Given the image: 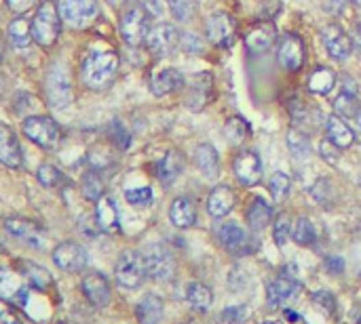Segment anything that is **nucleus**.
<instances>
[{
	"label": "nucleus",
	"mask_w": 361,
	"mask_h": 324,
	"mask_svg": "<svg viewBox=\"0 0 361 324\" xmlns=\"http://www.w3.org/2000/svg\"><path fill=\"white\" fill-rule=\"evenodd\" d=\"M272 238L275 242L283 247L288 242V238H292V221L288 215H279L275 221V229H272Z\"/></svg>",
	"instance_id": "a18cd8bd"
},
{
	"label": "nucleus",
	"mask_w": 361,
	"mask_h": 324,
	"mask_svg": "<svg viewBox=\"0 0 361 324\" xmlns=\"http://www.w3.org/2000/svg\"><path fill=\"white\" fill-rule=\"evenodd\" d=\"M321 42L327 55L331 59H336V62H345V59L353 53V38L338 23H327L321 27Z\"/></svg>",
	"instance_id": "9b49d317"
},
{
	"label": "nucleus",
	"mask_w": 361,
	"mask_h": 324,
	"mask_svg": "<svg viewBox=\"0 0 361 324\" xmlns=\"http://www.w3.org/2000/svg\"><path fill=\"white\" fill-rule=\"evenodd\" d=\"M60 11L58 5L43 3L32 19V34L40 47H53L60 38Z\"/></svg>",
	"instance_id": "20e7f679"
},
{
	"label": "nucleus",
	"mask_w": 361,
	"mask_h": 324,
	"mask_svg": "<svg viewBox=\"0 0 361 324\" xmlns=\"http://www.w3.org/2000/svg\"><path fill=\"white\" fill-rule=\"evenodd\" d=\"M325 268H327V272H331V274H342V272H345V261H342L340 257H329V259L325 261Z\"/></svg>",
	"instance_id": "5fc2aeb1"
},
{
	"label": "nucleus",
	"mask_w": 361,
	"mask_h": 324,
	"mask_svg": "<svg viewBox=\"0 0 361 324\" xmlns=\"http://www.w3.org/2000/svg\"><path fill=\"white\" fill-rule=\"evenodd\" d=\"M336 84V74L329 68H317L309 78V91L315 95H327Z\"/></svg>",
	"instance_id": "f704fd0d"
},
{
	"label": "nucleus",
	"mask_w": 361,
	"mask_h": 324,
	"mask_svg": "<svg viewBox=\"0 0 361 324\" xmlns=\"http://www.w3.org/2000/svg\"><path fill=\"white\" fill-rule=\"evenodd\" d=\"M95 221H97V227L106 234H115L119 232L121 223H119V211H117V204L113 198L108 196H102L97 200V206H95Z\"/></svg>",
	"instance_id": "393cba45"
},
{
	"label": "nucleus",
	"mask_w": 361,
	"mask_h": 324,
	"mask_svg": "<svg viewBox=\"0 0 361 324\" xmlns=\"http://www.w3.org/2000/svg\"><path fill=\"white\" fill-rule=\"evenodd\" d=\"M150 32V17L144 7H129L121 15V36L127 45L137 47L146 42Z\"/></svg>",
	"instance_id": "423d86ee"
},
{
	"label": "nucleus",
	"mask_w": 361,
	"mask_h": 324,
	"mask_svg": "<svg viewBox=\"0 0 361 324\" xmlns=\"http://www.w3.org/2000/svg\"><path fill=\"white\" fill-rule=\"evenodd\" d=\"M3 57H5V38L0 34V62H3Z\"/></svg>",
	"instance_id": "13d9d810"
},
{
	"label": "nucleus",
	"mask_w": 361,
	"mask_h": 324,
	"mask_svg": "<svg viewBox=\"0 0 361 324\" xmlns=\"http://www.w3.org/2000/svg\"><path fill=\"white\" fill-rule=\"evenodd\" d=\"M357 324H361V316H359V320H357Z\"/></svg>",
	"instance_id": "338daca9"
},
{
	"label": "nucleus",
	"mask_w": 361,
	"mask_h": 324,
	"mask_svg": "<svg viewBox=\"0 0 361 324\" xmlns=\"http://www.w3.org/2000/svg\"><path fill=\"white\" fill-rule=\"evenodd\" d=\"M233 173L241 186H256L262 179V160L254 150H241L233 160Z\"/></svg>",
	"instance_id": "ddd939ff"
},
{
	"label": "nucleus",
	"mask_w": 361,
	"mask_h": 324,
	"mask_svg": "<svg viewBox=\"0 0 361 324\" xmlns=\"http://www.w3.org/2000/svg\"><path fill=\"white\" fill-rule=\"evenodd\" d=\"M80 190H82V196H85L87 200L97 202L104 196V182H102V177L95 171L85 173V177H82V182H80Z\"/></svg>",
	"instance_id": "4c0bfd02"
},
{
	"label": "nucleus",
	"mask_w": 361,
	"mask_h": 324,
	"mask_svg": "<svg viewBox=\"0 0 361 324\" xmlns=\"http://www.w3.org/2000/svg\"><path fill=\"white\" fill-rule=\"evenodd\" d=\"M264 324H281V322H275V320H268V322H264Z\"/></svg>",
	"instance_id": "680f3d73"
},
{
	"label": "nucleus",
	"mask_w": 361,
	"mask_h": 324,
	"mask_svg": "<svg viewBox=\"0 0 361 324\" xmlns=\"http://www.w3.org/2000/svg\"><path fill=\"white\" fill-rule=\"evenodd\" d=\"M182 171H184V156L178 150L165 152V156L156 162V175H159V179H161L163 186L174 184Z\"/></svg>",
	"instance_id": "b1692460"
},
{
	"label": "nucleus",
	"mask_w": 361,
	"mask_h": 324,
	"mask_svg": "<svg viewBox=\"0 0 361 324\" xmlns=\"http://www.w3.org/2000/svg\"><path fill=\"white\" fill-rule=\"evenodd\" d=\"M315 236H317V234H315V225H313L311 219H307V217L296 219V223H294V227H292V238H294L296 245L309 247V245L315 242Z\"/></svg>",
	"instance_id": "e433bc0d"
},
{
	"label": "nucleus",
	"mask_w": 361,
	"mask_h": 324,
	"mask_svg": "<svg viewBox=\"0 0 361 324\" xmlns=\"http://www.w3.org/2000/svg\"><path fill=\"white\" fill-rule=\"evenodd\" d=\"M180 47L186 55H203L205 53V40L194 32L180 34Z\"/></svg>",
	"instance_id": "c03bdc74"
},
{
	"label": "nucleus",
	"mask_w": 361,
	"mask_h": 324,
	"mask_svg": "<svg viewBox=\"0 0 361 324\" xmlns=\"http://www.w3.org/2000/svg\"><path fill=\"white\" fill-rule=\"evenodd\" d=\"M194 164H197V169L205 177L213 179V177L220 173V158H218L216 147L211 143H201L197 150H194Z\"/></svg>",
	"instance_id": "c85d7f7f"
},
{
	"label": "nucleus",
	"mask_w": 361,
	"mask_h": 324,
	"mask_svg": "<svg viewBox=\"0 0 361 324\" xmlns=\"http://www.w3.org/2000/svg\"><path fill=\"white\" fill-rule=\"evenodd\" d=\"M125 198L129 204L133 206H148L152 202V190L150 188H135V190H127Z\"/></svg>",
	"instance_id": "49530a36"
},
{
	"label": "nucleus",
	"mask_w": 361,
	"mask_h": 324,
	"mask_svg": "<svg viewBox=\"0 0 361 324\" xmlns=\"http://www.w3.org/2000/svg\"><path fill=\"white\" fill-rule=\"evenodd\" d=\"M58 324H66V322H58Z\"/></svg>",
	"instance_id": "774afa93"
},
{
	"label": "nucleus",
	"mask_w": 361,
	"mask_h": 324,
	"mask_svg": "<svg viewBox=\"0 0 361 324\" xmlns=\"http://www.w3.org/2000/svg\"><path fill=\"white\" fill-rule=\"evenodd\" d=\"M347 7H349V0H323V9L334 17L345 15Z\"/></svg>",
	"instance_id": "8fccbe9b"
},
{
	"label": "nucleus",
	"mask_w": 361,
	"mask_h": 324,
	"mask_svg": "<svg viewBox=\"0 0 361 324\" xmlns=\"http://www.w3.org/2000/svg\"><path fill=\"white\" fill-rule=\"evenodd\" d=\"M325 133H327V139L334 143L340 150H347L355 143V133L351 131V127L345 123V118H340L338 114H331L327 116L325 121Z\"/></svg>",
	"instance_id": "412c9836"
},
{
	"label": "nucleus",
	"mask_w": 361,
	"mask_h": 324,
	"mask_svg": "<svg viewBox=\"0 0 361 324\" xmlns=\"http://www.w3.org/2000/svg\"><path fill=\"white\" fill-rule=\"evenodd\" d=\"M5 229L13 236V238H17L25 247H32L36 251H40L45 240H47V232L38 223H34L30 219H23V217H7Z\"/></svg>",
	"instance_id": "9d476101"
},
{
	"label": "nucleus",
	"mask_w": 361,
	"mask_h": 324,
	"mask_svg": "<svg viewBox=\"0 0 361 324\" xmlns=\"http://www.w3.org/2000/svg\"><path fill=\"white\" fill-rule=\"evenodd\" d=\"M27 295H30V284L19 274V270L0 268V299L23 308Z\"/></svg>",
	"instance_id": "6e6552de"
},
{
	"label": "nucleus",
	"mask_w": 361,
	"mask_h": 324,
	"mask_svg": "<svg viewBox=\"0 0 361 324\" xmlns=\"http://www.w3.org/2000/svg\"><path fill=\"white\" fill-rule=\"evenodd\" d=\"M359 186H361V171H359Z\"/></svg>",
	"instance_id": "0e129e2a"
},
{
	"label": "nucleus",
	"mask_w": 361,
	"mask_h": 324,
	"mask_svg": "<svg viewBox=\"0 0 361 324\" xmlns=\"http://www.w3.org/2000/svg\"><path fill=\"white\" fill-rule=\"evenodd\" d=\"M353 3H355L357 7H361V0H353Z\"/></svg>",
	"instance_id": "e2e57ef3"
},
{
	"label": "nucleus",
	"mask_w": 361,
	"mask_h": 324,
	"mask_svg": "<svg viewBox=\"0 0 361 324\" xmlns=\"http://www.w3.org/2000/svg\"><path fill=\"white\" fill-rule=\"evenodd\" d=\"M338 150H340V147H336L329 139H327V141H321V145H319L321 156H323L329 164H336V160H338V158H336V156H338L336 152H338Z\"/></svg>",
	"instance_id": "3c124183"
},
{
	"label": "nucleus",
	"mask_w": 361,
	"mask_h": 324,
	"mask_svg": "<svg viewBox=\"0 0 361 324\" xmlns=\"http://www.w3.org/2000/svg\"><path fill=\"white\" fill-rule=\"evenodd\" d=\"M146 45L156 57H167L180 47V32L172 23H156L150 27Z\"/></svg>",
	"instance_id": "f8f14e48"
},
{
	"label": "nucleus",
	"mask_w": 361,
	"mask_h": 324,
	"mask_svg": "<svg viewBox=\"0 0 361 324\" xmlns=\"http://www.w3.org/2000/svg\"><path fill=\"white\" fill-rule=\"evenodd\" d=\"M290 188H292V182L286 173H272L270 179H268V190L272 194V198L277 202H283L290 194Z\"/></svg>",
	"instance_id": "58836bf2"
},
{
	"label": "nucleus",
	"mask_w": 361,
	"mask_h": 324,
	"mask_svg": "<svg viewBox=\"0 0 361 324\" xmlns=\"http://www.w3.org/2000/svg\"><path fill=\"white\" fill-rule=\"evenodd\" d=\"M353 49L359 53V57H361V23H357L355 25V29H353Z\"/></svg>",
	"instance_id": "4d7b16f0"
},
{
	"label": "nucleus",
	"mask_w": 361,
	"mask_h": 324,
	"mask_svg": "<svg viewBox=\"0 0 361 324\" xmlns=\"http://www.w3.org/2000/svg\"><path fill=\"white\" fill-rule=\"evenodd\" d=\"M23 135L40 145L43 150H58L62 143V129L49 116H30L21 125Z\"/></svg>",
	"instance_id": "f03ea898"
},
{
	"label": "nucleus",
	"mask_w": 361,
	"mask_h": 324,
	"mask_svg": "<svg viewBox=\"0 0 361 324\" xmlns=\"http://www.w3.org/2000/svg\"><path fill=\"white\" fill-rule=\"evenodd\" d=\"M119 70V55L113 49L91 47L82 59L80 78L89 88H104Z\"/></svg>",
	"instance_id": "f257e3e1"
},
{
	"label": "nucleus",
	"mask_w": 361,
	"mask_h": 324,
	"mask_svg": "<svg viewBox=\"0 0 361 324\" xmlns=\"http://www.w3.org/2000/svg\"><path fill=\"white\" fill-rule=\"evenodd\" d=\"M342 91H349V93H355V95L359 93V86L355 84V80L349 74L342 76Z\"/></svg>",
	"instance_id": "6e6d98bb"
},
{
	"label": "nucleus",
	"mask_w": 361,
	"mask_h": 324,
	"mask_svg": "<svg viewBox=\"0 0 361 324\" xmlns=\"http://www.w3.org/2000/svg\"><path fill=\"white\" fill-rule=\"evenodd\" d=\"M55 5H58L64 23H68L74 29L89 27L100 15L95 0H58Z\"/></svg>",
	"instance_id": "39448f33"
},
{
	"label": "nucleus",
	"mask_w": 361,
	"mask_h": 324,
	"mask_svg": "<svg viewBox=\"0 0 361 324\" xmlns=\"http://www.w3.org/2000/svg\"><path fill=\"white\" fill-rule=\"evenodd\" d=\"M357 110H359V103H357V95L355 93L340 91L338 97L334 99V112L340 118H351V116L357 114Z\"/></svg>",
	"instance_id": "a19ab883"
},
{
	"label": "nucleus",
	"mask_w": 361,
	"mask_h": 324,
	"mask_svg": "<svg viewBox=\"0 0 361 324\" xmlns=\"http://www.w3.org/2000/svg\"><path fill=\"white\" fill-rule=\"evenodd\" d=\"M286 316H288V320H298V316H296L292 310H288V312H286Z\"/></svg>",
	"instance_id": "052dcab7"
},
{
	"label": "nucleus",
	"mask_w": 361,
	"mask_h": 324,
	"mask_svg": "<svg viewBox=\"0 0 361 324\" xmlns=\"http://www.w3.org/2000/svg\"><path fill=\"white\" fill-rule=\"evenodd\" d=\"M167 5L178 21H188L197 13V0H167Z\"/></svg>",
	"instance_id": "37998d69"
},
{
	"label": "nucleus",
	"mask_w": 361,
	"mask_h": 324,
	"mask_svg": "<svg viewBox=\"0 0 361 324\" xmlns=\"http://www.w3.org/2000/svg\"><path fill=\"white\" fill-rule=\"evenodd\" d=\"M186 324H199V322H186Z\"/></svg>",
	"instance_id": "69168bd1"
},
{
	"label": "nucleus",
	"mask_w": 361,
	"mask_h": 324,
	"mask_svg": "<svg viewBox=\"0 0 361 324\" xmlns=\"http://www.w3.org/2000/svg\"><path fill=\"white\" fill-rule=\"evenodd\" d=\"M36 177H38L40 186H45V188H58V186L64 182V175H62V171H60L58 166L49 164V162H45V164H40V166H38Z\"/></svg>",
	"instance_id": "79ce46f5"
},
{
	"label": "nucleus",
	"mask_w": 361,
	"mask_h": 324,
	"mask_svg": "<svg viewBox=\"0 0 361 324\" xmlns=\"http://www.w3.org/2000/svg\"><path fill=\"white\" fill-rule=\"evenodd\" d=\"M115 278L123 288H137L148 278L146 259L140 251H125L121 253L115 265Z\"/></svg>",
	"instance_id": "7ed1b4c3"
},
{
	"label": "nucleus",
	"mask_w": 361,
	"mask_h": 324,
	"mask_svg": "<svg viewBox=\"0 0 361 324\" xmlns=\"http://www.w3.org/2000/svg\"><path fill=\"white\" fill-rule=\"evenodd\" d=\"M170 219L176 227H192L197 221V209H194V202L186 196H180L172 202L170 206Z\"/></svg>",
	"instance_id": "cd10ccee"
},
{
	"label": "nucleus",
	"mask_w": 361,
	"mask_h": 324,
	"mask_svg": "<svg viewBox=\"0 0 361 324\" xmlns=\"http://www.w3.org/2000/svg\"><path fill=\"white\" fill-rule=\"evenodd\" d=\"M45 91L51 105L62 108L72 97V86H70V74L64 64H53L45 78Z\"/></svg>",
	"instance_id": "0eeeda50"
},
{
	"label": "nucleus",
	"mask_w": 361,
	"mask_h": 324,
	"mask_svg": "<svg viewBox=\"0 0 361 324\" xmlns=\"http://www.w3.org/2000/svg\"><path fill=\"white\" fill-rule=\"evenodd\" d=\"M53 263L58 265L60 270L76 274L80 270H85L87 265V251L82 249L78 242H62L53 249Z\"/></svg>",
	"instance_id": "4468645a"
},
{
	"label": "nucleus",
	"mask_w": 361,
	"mask_h": 324,
	"mask_svg": "<svg viewBox=\"0 0 361 324\" xmlns=\"http://www.w3.org/2000/svg\"><path fill=\"white\" fill-rule=\"evenodd\" d=\"M207 40L220 49H226L235 40V21L229 13H213L205 21Z\"/></svg>",
	"instance_id": "2eb2a0df"
},
{
	"label": "nucleus",
	"mask_w": 361,
	"mask_h": 324,
	"mask_svg": "<svg viewBox=\"0 0 361 324\" xmlns=\"http://www.w3.org/2000/svg\"><path fill=\"white\" fill-rule=\"evenodd\" d=\"M0 162L9 169L21 166V150H19L17 137L5 125H0Z\"/></svg>",
	"instance_id": "5701e85b"
},
{
	"label": "nucleus",
	"mask_w": 361,
	"mask_h": 324,
	"mask_svg": "<svg viewBox=\"0 0 361 324\" xmlns=\"http://www.w3.org/2000/svg\"><path fill=\"white\" fill-rule=\"evenodd\" d=\"M275 40H277V27L270 21H260V23L252 25L245 34V45L254 55H262V53L270 51Z\"/></svg>",
	"instance_id": "f3484780"
},
{
	"label": "nucleus",
	"mask_w": 361,
	"mask_h": 324,
	"mask_svg": "<svg viewBox=\"0 0 361 324\" xmlns=\"http://www.w3.org/2000/svg\"><path fill=\"white\" fill-rule=\"evenodd\" d=\"M296 290H298V282L292 276H286V274L277 276L266 286V303L270 308H281L286 301L294 297Z\"/></svg>",
	"instance_id": "aec40b11"
},
{
	"label": "nucleus",
	"mask_w": 361,
	"mask_h": 324,
	"mask_svg": "<svg viewBox=\"0 0 361 324\" xmlns=\"http://www.w3.org/2000/svg\"><path fill=\"white\" fill-rule=\"evenodd\" d=\"M184 84V76L174 70V68H165L161 70L152 80H150V91L156 95V97H165V95H170V93H176L180 91Z\"/></svg>",
	"instance_id": "bb28decb"
},
{
	"label": "nucleus",
	"mask_w": 361,
	"mask_h": 324,
	"mask_svg": "<svg viewBox=\"0 0 361 324\" xmlns=\"http://www.w3.org/2000/svg\"><path fill=\"white\" fill-rule=\"evenodd\" d=\"M80 288H82V292H85V297L95 308L108 306V301H110V282L106 280L104 274H100V272L85 274L80 280Z\"/></svg>",
	"instance_id": "6ab92c4d"
},
{
	"label": "nucleus",
	"mask_w": 361,
	"mask_h": 324,
	"mask_svg": "<svg viewBox=\"0 0 361 324\" xmlns=\"http://www.w3.org/2000/svg\"><path fill=\"white\" fill-rule=\"evenodd\" d=\"M235 206V192L229 186H218L207 198V213L216 219L226 217Z\"/></svg>",
	"instance_id": "4be33fe9"
},
{
	"label": "nucleus",
	"mask_w": 361,
	"mask_h": 324,
	"mask_svg": "<svg viewBox=\"0 0 361 324\" xmlns=\"http://www.w3.org/2000/svg\"><path fill=\"white\" fill-rule=\"evenodd\" d=\"M38 5V0H7V7L15 13V15H23L32 7Z\"/></svg>",
	"instance_id": "09e8293b"
},
{
	"label": "nucleus",
	"mask_w": 361,
	"mask_h": 324,
	"mask_svg": "<svg viewBox=\"0 0 361 324\" xmlns=\"http://www.w3.org/2000/svg\"><path fill=\"white\" fill-rule=\"evenodd\" d=\"M148 276L154 280H170L176 272V259L165 245H150L144 253Z\"/></svg>",
	"instance_id": "1a4fd4ad"
},
{
	"label": "nucleus",
	"mask_w": 361,
	"mask_h": 324,
	"mask_svg": "<svg viewBox=\"0 0 361 324\" xmlns=\"http://www.w3.org/2000/svg\"><path fill=\"white\" fill-rule=\"evenodd\" d=\"M211 86H213V80H211V74L209 72H203V74H197L188 88H186V108H190L192 112H201L207 101H209V95H211Z\"/></svg>",
	"instance_id": "a211bd4d"
},
{
	"label": "nucleus",
	"mask_w": 361,
	"mask_h": 324,
	"mask_svg": "<svg viewBox=\"0 0 361 324\" xmlns=\"http://www.w3.org/2000/svg\"><path fill=\"white\" fill-rule=\"evenodd\" d=\"M135 316L140 324H159L163 318V301L161 297H156L154 292H148L146 297L137 303L135 308Z\"/></svg>",
	"instance_id": "2f4dec72"
},
{
	"label": "nucleus",
	"mask_w": 361,
	"mask_h": 324,
	"mask_svg": "<svg viewBox=\"0 0 361 324\" xmlns=\"http://www.w3.org/2000/svg\"><path fill=\"white\" fill-rule=\"evenodd\" d=\"M113 139H115V143L121 147V150H127V145H129V135H127V131L119 125V123H115L113 125Z\"/></svg>",
	"instance_id": "603ef678"
},
{
	"label": "nucleus",
	"mask_w": 361,
	"mask_h": 324,
	"mask_svg": "<svg viewBox=\"0 0 361 324\" xmlns=\"http://www.w3.org/2000/svg\"><path fill=\"white\" fill-rule=\"evenodd\" d=\"M277 59L283 70L298 72L304 66V45L296 34H286L277 45Z\"/></svg>",
	"instance_id": "dca6fc26"
},
{
	"label": "nucleus",
	"mask_w": 361,
	"mask_h": 324,
	"mask_svg": "<svg viewBox=\"0 0 361 324\" xmlns=\"http://www.w3.org/2000/svg\"><path fill=\"white\" fill-rule=\"evenodd\" d=\"M288 145H290V152L298 158H304L309 156L311 152V145H309V137L304 131H298V129H292L288 133Z\"/></svg>",
	"instance_id": "ea45409f"
},
{
	"label": "nucleus",
	"mask_w": 361,
	"mask_h": 324,
	"mask_svg": "<svg viewBox=\"0 0 361 324\" xmlns=\"http://www.w3.org/2000/svg\"><path fill=\"white\" fill-rule=\"evenodd\" d=\"M216 236H218V242L229 249V251H241L247 245V234L245 229L235 223V221H224L216 227Z\"/></svg>",
	"instance_id": "a878e982"
},
{
	"label": "nucleus",
	"mask_w": 361,
	"mask_h": 324,
	"mask_svg": "<svg viewBox=\"0 0 361 324\" xmlns=\"http://www.w3.org/2000/svg\"><path fill=\"white\" fill-rule=\"evenodd\" d=\"M0 324H21V320L17 318L13 303L0 299Z\"/></svg>",
	"instance_id": "de8ad7c7"
},
{
	"label": "nucleus",
	"mask_w": 361,
	"mask_h": 324,
	"mask_svg": "<svg viewBox=\"0 0 361 324\" xmlns=\"http://www.w3.org/2000/svg\"><path fill=\"white\" fill-rule=\"evenodd\" d=\"M7 34H9V40L15 49L23 51L30 47V42L34 40V34H32V23L27 21L23 15H17V19H13L9 23V29H7Z\"/></svg>",
	"instance_id": "473e14b6"
},
{
	"label": "nucleus",
	"mask_w": 361,
	"mask_h": 324,
	"mask_svg": "<svg viewBox=\"0 0 361 324\" xmlns=\"http://www.w3.org/2000/svg\"><path fill=\"white\" fill-rule=\"evenodd\" d=\"M270 219H272L270 204L264 198L256 196L247 206V223H249V227H252L254 232H260V229H264L270 223Z\"/></svg>",
	"instance_id": "7c9ffc66"
},
{
	"label": "nucleus",
	"mask_w": 361,
	"mask_h": 324,
	"mask_svg": "<svg viewBox=\"0 0 361 324\" xmlns=\"http://www.w3.org/2000/svg\"><path fill=\"white\" fill-rule=\"evenodd\" d=\"M355 121H357V129H359V133H361V105H359V110H357V114H355Z\"/></svg>",
	"instance_id": "bf43d9fd"
},
{
	"label": "nucleus",
	"mask_w": 361,
	"mask_h": 324,
	"mask_svg": "<svg viewBox=\"0 0 361 324\" xmlns=\"http://www.w3.org/2000/svg\"><path fill=\"white\" fill-rule=\"evenodd\" d=\"M313 301L319 303L325 312H334V297H331L329 292H315Z\"/></svg>",
	"instance_id": "864d4df0"
},
{
	"label": "nucleus",
	"mask_w": 361,
	"mask_h": 324,
	"mask_svg": "<svg viewBox=\"0 0 361 324\" xmlns=\"http://www.w3.org/2000/svg\"><path fill=\"white\" fill-rule=\"evenodd\" d=\"M222 135L226 137L229 143L241 145L249 137V125L243 121L241 116H231L226 121V125H224V131H222Z\"/></svg>",
	"instance_id": "c9c22d12"
},
{
	"label": "nucleus",
	"mask_w": 361,
	"mask_h": 324,
	"mask_svg": "<svg viewBox=\"0 0 361 324\" xmlns=\"http://www.w3.org/2000/svg\"><path fill=\"white\" fill-rule=\"evenodd\" d=\"M17 270L27 280V284L38 288V290H47L53 284V276L45 268H40V265H36L32 261H19L17 263Z\"/></svg>",
	"instance_id": "c756f323"
},
{
	"label": "nucleus",
	"mask_w": 361,
	"mask_h": 324,
	"mask_svg": "<svg viewBox=\"0 0 361 324\" xmlns=\"http://www.w3.org/2000/svg\"><path fill=\"white\" fill-rule=\"evenodd\" d=\"M186 301L192 310H197V312H207L213 303V295L211 290L201 284V282H190L186 286Z\"/></svg>",
	"instance_id": "72a5a7b5"
}]
</instances>
